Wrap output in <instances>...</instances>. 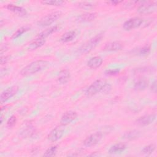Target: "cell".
I'll return each instance as SVG.
<instances>
[{"label":"cell","mask_w":157,"mask_h":157,"mask_svg":"<svg viewBox=\"0 0 157 157\" xmlns=\"http://www.w3.org/2000/svg\"><path fill=\"white\" fill-rule=\"evenodd\" d=\"M48 65V62L45 60H36L23 67L20 71V74L23 77L31 75L45 69Z\"/></svg>","instance_id":"obj_1"},{"label":"cell","mask_w":157,"mask_h":157,"mask_svg":"<svg viewBox=\"0 0 157 157\" xmlns=\"http://www.w3.org/2000/svg\"><path fill=\"white\" fill-rule=\"evenodd\" d=\"M107 83L106 80L102 78L96 80L86 88L85 91V95L88 97H91L100 92H102Z\"/></svg>","instance_id":"obj_2"},{"label":"cell","mask_w":157,"mask_h":157,"mask_svg":"<svg viewBox=\"0 0 157 157\" xmlns=\"http://www.w3.org/2000/svg\"><path fill=\"white\" fill-rule=\"evenodd\" d=\"M103 37V33H101L96 34L95 36L90 39L88 41L82 45L79 48V52L81 53H87L91 52L101 40Z\"/></svg>","instance_id":"obj_3"},{"label":"cell","mask_w":157,"mask_h":157,"mask_svg":"<svg viewBox=\"0 0 157 157\" xmlns=\"http://www.w3.org/2000/svg\"><path fill=\"white\" fill-rule=\"evenodd\" d=\"M61 15L62 13L60 11L52 12L40 18V20L37 22V24L39 26L42 27L48 26L59 18Z\"/></svg>","instance_id":"obj_4"},{"label":"cell","mask_w":157,"mask_h":157,"mask_svg":"<svg viewBox=\"0 0 157 157\" xmlns=\"http://www.w3.org/2000/svg\"><path fill=\"white\" fill-rule=\"evenodd\" d=\"M137 9V12L141 14H148L156 10V1H142Z\"/></svg>","instance_id":"obj_5"},{"label":"cell","mask_w":157,"mask_h":157,"mask_svg":"<svg viewBox=\"0 0 157 157\" xmlns=\"http://www.w3.org/2000/svg\"><path fill=\"white\" fill-rule=\"evenodd\" d=\"M65 131L64 125H59L53 128L48 135V139L52 142L59 140L64 135Z\"/></svg>","instance_id":"obj_6"},{"label":"cell","mask_w":157,"mask_h":157,"mask_svg":"<svg viewBox=\"0 0 157 157\" xmlns=\"http://www.w3.org/2000/svg\"><path fill=\"white\" fill-rule=\"evenodd\" d=\"M19 87L17 85H13L9 87L4 91H2L0 96V102L1 104L8 101L9 99L15 96L18 91Z\"/></svg>","instance_id":"obj_7"},{"label":"cell","mask_w":157,"mask_h":157,"mask_svg":"<svg viewBox=\"0 0 157 157\" xmlns=\"http://www.w3.org/2000/svg\"><path fill=\"white\" fill-rule=\"evenodd\" d=\"M102 138V134L101 132H96L88 136L83 141L85 147H90L98 144Z\"/></svg>","instance_id":"obj_8"},{"label":"cell","mask_w":157,"mask_h":157,"mask_svg":"<svg viewBox=\"0 0 157 157\" xmlns=\"http://www.w3.org/2000/svg\"><path fill=\"white\" fill-rule=\"evenodd\" d=\"M143 23V19L139 17H134L126 20L123 25V28L126 31H130L140 26Z\"/></svg>","instance_id":"obj_9"},{"label":"cell","mask_w":157,"mask_h":157,"mask_svg":"<svg viewBox=\"0 0 157 157\" xmlns=\"http://www.w3.org/2000/svg\"><path fill=\"white\" fill-rule=\"evenodd\" d=\"M77 117V113L73 110H68L64 112L60 120V123L62 125L66 126L72 122Z\"/></svg>","instance_id":"obj_10"},{"label":"cell","mask_w":157,"mask_h":157,"mask_svg":"<svg viewBox=\"0 0 157 157\" xmlns=\"http://www.w3.org/2000/svg\"><path fill=\"white\" fill-rule=\"evenodd\" d=\"M156 118V115L155 113L145 115L139 117L136 120L137 124L142 126H145L151 124Z\"/></svg>","instance_id":"obj_11"},{"label":"cell","mask_w":157,"mask_h":157,"mask_svg":"<svg viewBox=\"0 0 157 157\" xmlns=\"http://www.w3.org/2000/svg\"><path fill=\"white\" fill-rule=\"evenodd\" d=\"M123 45L121 42L119 41H113L107 43L104 45L103 50L108 52H114L120 50L123 48Z\"/></svg>","instance_id":"obj_12"},{"label":"cell","mask_w":157,"mask_h":157,"mask_svg":"<svg viewBox=\"0 0 157 157\" xmlns=\"http://www.w3.org/2000/svg\"><path fill=\"white\" fill-rule=\"evenodd\" d=\"M102 59L99 56L90 58L87 61V66L91 69H97L102 64Z\"/></svg>","instance_id":"obj_13"},{"label":"cell","mask_w":157,"mask_h":157,"mask_svg":"<svg viewBox=\"0 0 157 157\" xmlns=\"http://www.w3.org/2000/svg\"><path fill=\"white\" fill-rule=\"evenodd\" d=\"M149 84V81L147 78L145 77H141L137 80V81L135 82L134 88L137 91H142L145 90Z\"/></svg>","instance_id":"obj_14"},{"label":"cell","mask_w":157,"mask_h":157,"mask_svg":"<svg viewBox=\"0 0 157 157\" xmlns=\"http://www.w3.org/2000/svg\"><path fill=\"white\" fill-rule=\"evenodd\" d=\"M70 78H71V74L69 71L67 69H63L59 72L58 75L57 80L59 83L66 84L69 81Z\"/></svg>","instance_id":"obj_15"},{"label":"cell","mask_w":157,"mask_h":157,"mask_svg":"<svg viewBox=\"0 0 157 157\" xmlns=\"http://www.w3.org/2000/svg\"><path fill=\"white\" fill-rule=\"evenodd\" d=\"M6 7L8 10L12 11L14 13H15L20 17H24V16L26 15V14H27L26 10L24 8H23L20 6H15L14 4H8Z\"/></svg>","instance_id":"obj_16"},{"label":"cell","mask_w":157,"mask_h":157,"mask_svg":"<svg viewBox=\"0 0 157 157\" xmlns=\"http://www.w3.org/2000/svg\"><path fill=\"white\" fill-rule=\"evenodd\" d=\"M97 17V13L95 12H87L79 15L77 18V21L79 22H88L94 20Z\"/></svg>","instance_id":"obj_17"},{"label":"cell","mask_w":157,"mask_h":157,"mask_svg":"<svg viewBox=\"0 0 157 157\" xmlns=\"http://www.w3.org/2000/svg\"><path fill=\"white\" fill-rule=\"evenodd\" d=\"M45 43V39L37 37L36 39L33 40L28 47V49L29 50H34L37 49L38 48L41 47Z\"/></svg>","instance_id":"obj_18"},{"label":"cell","mask_w":157,"mask_h":157,"mask_svg":"<svg viewBox=\"0 0 157 157\" xmlns=\"http://www.w3.org/2000/svg\"><path fill=\"white\" fill-rule=\"evenodd\" d=\"M126 145L123 143H117L111 146L109 150V153L110 154H117L121 153L125 150Z\"/></svg>","instance_id":"obj_19"},{"label":"cell","mask_w":157,"mask_h":157,"mask_svg":"<svg viewBox=\"0 0 157 157\" xmlns=\"http://www.w3.org/2000/svg\"><path fill=\"white\" fill-rule=\"evenodd\" d=\"M59 29L58 26L57 25H55L53 26H51L48 28H47L46 29L44 30L43 31L40 32L37 36V37H39V38H42V39H45L46 37H47L48 36H49L50 35H51L52 34H53V33H55L56 31H57Z\"/></svg>","instance_id":"obj_20"},{"label":"cell","mask_w":157,"mask_h":157,"mask_svg":"<svg viewBox=\"0 0 157 157\" xmlns=\"http://www.w3.org/2000/svg\"><path fill=\"white\" fill-rule=\"evenodd\" d=\"M140 136V131L137 130H131L124 132L122 137L123 139L126 140H134L139 138Z\"/></svg>","instance_id":"obj_21"},{"label":"cell","mask_w":157,"mask_h":157,"mask_svg":"<svg viewBox=\"0 0 157 157\" xmlns=\"http://www.w3.org/2000/svg\"><path fill=\"white\" fill-rule=\"evenodd\" d=\"M77 33L74 30L69 31L62 35L60 40L63 42H68L74 39L77 36Z\"/></svg>","instance_id":"obj_22"},{"label":"cell","mask_w":157,"mask_h":157,"mask_svg":"<svg viewBox=\"0 0 157 157\" xmlns=\"http://www.w3.org/2000/svg\"><path fill=\"white\" fill-rule=\"evenodd\" d=\"M43 4L53 6H59L64 3V1L61 0H46L41 1Z\"/></svg>","instance_id":"obj_23"},{"label":"cell","mask_w":157,"mask_h":157,"mask_svg":"<svg viewBox=\"0 0 157 157\" xmlns=\"http://www.w3.org/2000/svg\"><path fill=\"white\" fill-rule=\"evenodd\" d=\"M30 29V28L28 26H22L21 28H20L19 29H18L15 33L13 34L12 36V38L13 39H16L18 37H20V36H21L24 33L26 32L27 31H28Z\"/></svg>","instance_id":"obj_24"},{"label":"cell","mask_w":157,"mask_h":157,"mask_svg":"<svg viewBox=\"0 0 157 157\" xmlns=\"http://www.w3.org/2000/svg\"><path fill=\"white\" fill-rule=\"evenodd\" d=\"M58 147L56 145H53L50 147H49L45 152L44 154V156H47V157H50V156H53L55 155L57 151Z\"/></svg>","instance_id":"obj_25"},{"label":"cell","mask_w":157,"mask_h":157,"mask_svg":"<svg viewBox=\"0 0 157 157\" xmlns=\"http://www.w3.org/2000/svg\"><path fill=\"white\" fill-rule=\"evenodd\" d=\"M155 148H156L155 145L153 144H151L144 147L142 150V153L145 155H150L155 150Z\"/></svg>","instance_id":"obj_26"},{"label":"cell","mask_w":157,"mask_h":157,"mask_svg":"<svg viewBox=\"0 0 157 157\" xmlns=\"http://www.w3.org/2000/svg\"><path fill=\"white\" fill-rule=\"evenodd\" d=\"M150 47L148 45H146L139 50V53L141 56H147L150 53Z\"/></svg>","instance_id":"obj_27"},{"label":"cell","mask_w":157,"mask_h":157,"mask_svg":"<svg viewBox=\"0 0 157 157\" xmlns=\"http://www.w3.org/2000/svg\"><path fill=\"white\" fill-rule=\"evenodd\" d=\"M120 72L119 69H110L105 71V74L109 76H114L118 74Z\"/></svg>","instance_id":"obj_28"},{"label":"cell","mask_w":157,"mask_h":157,"mask_svg":"<svg viewBox=\"0 0 157 157\" xmlns=\"http://www.w3.org/2000/svg\"><path fill=\"white\" fill-rule=\"evenodd\" d=\"M16 122H17V118H16V117L14 116V115H12L7 120V126L9 128H12V127H13L15 124Z\"/></svg>","instance_id":"obj_29"},{"label":"cell","mask_w":157,"mask_h":157,"mask_svg":"<svg viewBox=\"0 0 157 157\" xmlns=\"http://www.w3.org/2000/svg\"><path fill=\"white\" fill-rule=\"evenodd\" d=\"M78 6L82 9H90L93 7V5L88 2H82L78 3Z\"/></svg>","instance_id":"obj_30"},{"label":"cell","mask_w":157,"mask_h":157,"mask_svg":"<svg viewBox=\"0 0 157 157\" xmlns=\"http://www.w3.org/2000/svg\"><path fill=\"white\" fill-rule=\"evenodd\" d=\"M33 132H34V129L32 128V127H28V128L26 129H25V130H24L23 131V134L25 135V136H31L33 133Z\"/></svg>","instance_id":"obj_31"},{"label":"cell","mask_w":157,"mask_h":157,"mask_svg":"<svg viewBox=\"0 0 157 157\" xmlns=\"http://www.w3.org/2000/svg\"><path fill=\"white\" fill-rule=\"evenodd\" d=\"M153 68L151 67H143L142 69H137V72H140V73L142 72H153Z\"/></svg>","instance_id":"obj_32"},{"label":"cell","mask_w":157,"mask_h":157,"mask_svg":"<svg viewBox=\"0 0 157 157\" xmlns=\"http://www.w3.org/2000/svg\"><path fill=\"white\" fill-rule=\"evenodd\" d=\"M112 89V86H111V85L109 84V83H107V84L105 85V86H104V89H103V91H102V93H108Z\"/></svg>","instance_id":"obj_33"},{"label":"cell","mask_w":157,"mask_h":157,"mask_svg":"<svg viewBox=\"0 0 157 157\" xmlns=\"http://www.w3.org/2000/svg\"><path fill=\"white\" fill-rule=\"evenodd\" d=\"M10 59V56H1V64H4L5 63H6Z\"/></svg>","instance_id":"obj_34"},{"label":"cell","mask_w":157,"mask_h":157,"mask_svg":"<svg viewBox=\"0 0 157 157\" xmlns=\"http://www.w3.org/2000/svg\"><path fill=\"white\" fill-rule=\"evenodd\" d=\"M156 88H157V86H156V80H155V81L152 83V84H151V90L153 92L156 93Z\"/></svg>","instance_id":"obj_35"},{"label":"cell","mask_w":157,"mask_h":157,"mask_svg":"<svg viewBox=\"0 0 157 157\" xmlns=\"http://www.w3.org/2000/svg\"><path fill=\"white\" fill-rule=\"evenodd\" d=\"M123 1H116V0H113V1H109L107 2V3L110 4V5H114V6H116L121 2H122Z\"/></svg>","instance_id":"obj_36"},{"label":"cell","mask_w":157,"mask_h":157,"mask_svg":"<svg viewBox=\"0 0 157 157\" xmlns=\"http://www.w3.org/2000/svg\"><path fill=\"white\" fill-rule=\"evenodd\" d=\"M3 122V115H1V124H2Z\"/></svg>","instance_id":"obj_37"}]
</instances>
